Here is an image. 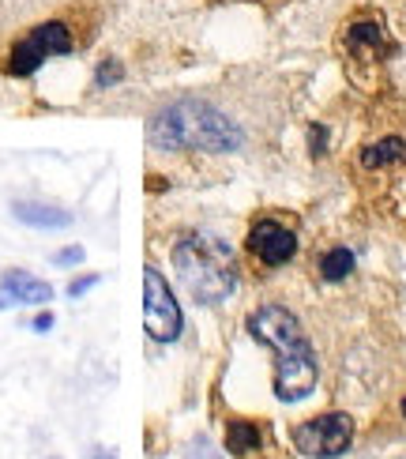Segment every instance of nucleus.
I'll return each instance as SVG.
<instances>
[{"label":"nucleus","instance_id":"nucleus-1","mask_svg":"<svg viewBox=\"0 0 406 459\" xmlns=\"http://www.w3.org/2000/svg\"><path fill=\"white\" fill-rule=\"evenodd\" d=\"M248 332L256 342L275 351V395L282 403H298L308 392L316 388V354L308 347L301 320L286 309V305H260V309L248 316Z\"/></svg>","mask_w":406,"mask_h":459},{"label":"nucleus","instance_id":"nucleus-2","mask_svg":"<svg viewBox=\"0 0 406 459\" xmlns=\"http://www.w3.org/2000/svg\"><path fill=\"white\" fill-rule=\"evenodd\" d=\"M147 140L154 151H211L229 155L245 143L238 121L203 99H177L147 125Z\"/></svg>","mask_w":406,"mask_h":459},{"label":"nucleus","instance_id":"nucleus-3","mask_svg":"<svg viewBox=\"0 0 406 459\" xmlns=\"http://www.w3.org/2000/svg\"><path fill=\"white\" fill-rule=\"evenodd\" d=\"M173 272L200 305H222L238 290V256L222 238L185 234L169 248Z\"/></svg>","mask_w":406,"mask_h":459},{"label":"nucleus","instance_id":"nucleus-4","mask_svg":"<svg viewBox=\"0 0 406 459\" xmlns=\"http://www.w3.org/2000/svg\"><path fill=\"white\" fill-rule=\"evenodd\" d=\"M72 49H75V38H72V30H68L65 19H46V23L30 27V30L12 46L4 68H8L12 75H34L46 61H53V56H68Z\"/></svg>","mask_w":406,"mask_h":459},{"label":"nucleus","instance_id":"nucleus-5","mask_svg":"<svg viewBox=\"0 0 406 459\" xmlns=\"http://www.w3.org/2000/svg\"><path fill=\"white\" fill-rule=\"evenodd\" d=\"M181 305L159 267H143V328L154 342H173L181 335Z\"/></svg>","mask_w":406,"mask_h":459},{"label":"nucleus","instance_id":"nucleus-6","mask_svg":"<svg viewBox=\"0 0 406 459\" xmlns=\"http://www.w3.org/2000/svg\"><path fill=\"white\" fill-rule=\"evenodd\" d=\"M354 441V418L342 414V411H332V414H316L301 422L294 429V445L298 452L313 455V459H335L350 448Z\"/></svg>","mask_w":406,"mask_h":459},{"label":"nucleus","instance_id":"nucleus-7","mask_svg":"<svg viewBox=\"0 0 406 459\" xmlns=\"http://www.w3.org/2000/svg\"><path fill=\"white\" fill-rule=\"evenodd\" d=\"M248 253H253L263 267H282V264L294 260L298 238L289 226H282L275 219H260V222H253V230H248Z\"/></svg>","mask_w":406,"mask_h":459},{"label":"nucleus","instance_id":"nucleus-8","mask_svg":"<svg viewBox=\"0 0 406 459\" xmlns=\"http://www.w3.org/2000/svg\"><path fill=\"white\" fill-rule=\"evenodd\" d=\"M342 42H346V53H350L354 61H361V65H380L384 56L392 53L388 30H384V23L376 15H358L354 23L346 27Z\"/></svg>","mask_w":406,"mask_h":459},{"label":"nucleus","instance_id":"nucleus-9","mask_svg":"<svg viewBox=\"0 0 406 459\" xmlns=\"http://www.w3.org/2000/svg\"><path fill=\"white\" fill-rule=\"evenodd\" d=\"M53 301V286L30 272H12L0 275V309H15V305H46Z\"/></svg>","mask_w":406,"mask_h":459},{"label":"nucleus","instance_id":"nucleus-10","mask_svg":"<svg viewBox=\"0 0 406 459\" xmlns=\"http://www.w3.org/2000/svg\"><path fill=\"white\" fill-rule=\"evenodd\" d=\"M12 215L19 222L34 226V230H65V226H72V212H65V207H53V204H38V200L12 204Z\"/></svg>","mask_w":406,"mask_h":459},{"label":"nucleus","instance_id":"nucleus-11","mask_svg":"<svg viewBox=\"0 0 406 459\" xmlns=\"http://www.w3.org/2000/svg\"><path fill=\"white\" fill-rule=\"evenodd\" d=\"M263 445V429L260 422H248V418H234L226 426V448L234 455H248V452H260Z\"/></svg>","mask_w":406,"mask_h":459},{"label":"nucleus","instance_id":"nucleus-12","mask_svg":"<svg viewBox=\"0 0 406 459\" xmlns=\"http://www.w3.org/2000/svg\"><path fill=\"white\" fill-rule=\"evenodd\" d=\"M406 162V140L388 136L380 143H369L361 151V166L365 169H384V166H402Z\"/></svg>","mask_w":406,"mask_h":459},{"label":"nucleus","instance_id":"nucleus-13","mask_svg":"<svg viewBox=\"0 0 406 459\" xmlns=\"http://www.w3.org/2000/svg\"><path fill=\"white\" fill-rule=\"evenodd\" d=\"M354 272V253L350 248H327V253L320 256V275L327 279V282H339V279H346Z\"/></svg>","mask_w":406,"mask_h":459},{"label":"nucleus","instance_id":"nucleus-14","mask_svg":"<svg viewBox=\"0 0 406 459\" xmlns=\"http://www.w3.org/2000/svg\"><path fill=\"white\" fill-rule=\"evenodd\" d=\"M53 264H56V267H75V264H83V245H68V248H61V253H53Z\"/></svg>","mask_w":406,"mask_h":459},{"label":"nucleus","instance_id":"nucleus-15","mask_svg":"<svg viewBox=\"0 0 406 459\" xmlns=\"http://www.w3.org/2000/svg\"><path fill=\"white\" fill-rule=\"evenodd\" d=\"M91 286H99V275H80V279H72V282H68V298H83Z\"/></svg>","mask_w":406,"mask_h":459},{"label":"nucleus","instance_id":"nucleus-16","mask_svg":"<svg viewBox=\"0 0 406 459\" xmlns=\"http://www.w3.org/2000/svg\"><path fill=\"white\" fill-rule=\"evenodd\" d=\"M30 328H34V332H49V328H53V313H49V309L38 313V316L30 320Z\"/></svg>","mask_w":406,"mask_h":459},{"label":"nucleus","instance_id":"nucleus-17","mask_svg":"<svg viewBox=\"0 0 406 459\" xmlns=\"http://www.w3.org/2000/svg\"><path fill=\"white\" fill-rule=\"evenodd\" d=\"M117 75H121V68L113 65V61H106L102 72H99V83H109V80H117Z\"/></svg>","mask_w":406,"mask_h":459},{"label":"nucleus","instance_id":"nucleus-18","mask_svg":"<svg viewBox=\"0 0 406 459\" xmlns=\"http://www.w3.org/2000/svg\"><path fill=\"white\" fill-rule=\"evenodd\" d=\"M324 140H327V136H324V128L316 125V128H313V155H320V151H324Z\"/></svg>","mask_w":406,"mask_h":459},{"label":"nucleus","instance_id":"nucleus-19","mask_svg":"<svg viewBox=\"0 0 406 459\" xmlns=\"http://www.w3.org/2000/svg\"><path fill=\"white\" fill-rule=\"evenodd\" d=\"M91 459H117V455H113L109 448H94V452H91Z\"/></svg>","mask_w":406,"mask_h":459},{"label":"nucleus","instance_id":"nucleus-20","mask_svg":"<svg viewBox=\"0 0 406 459\" xmlns=\"http://www.w3.org/2000/svg\"><path fill=\"white\" fill-rule=\"evenodd\" d=\"M253 4H282V0H253Z\"/></svg>","mask_w":406,"mask_h":459},{"label":"nucleus","instance_id":"nucleus-21","mask_svg":"<svg viewBox=\"0 0 406 459\" xmlns=\"http://www.w3.org/2000/svg\"><path fill=\"white\" fill-rule=\"evenodd\" d=\"M402 414H406V403H402Z\"/></svg>","mask_w":406,"mask_h":459},{"label":"nucleus","instance_id":"nucleus-22","mask_svg":"<svg viewBox=\"0 0 406 459\" xmlns=\"http://www.w3.org/2000/svg\"><path fill=\"white\" fill-rule=\"evenodd\" d=\"M49 459H56V455H49Z\"/></svg>","mask_w":406,"mask_h":459}]
</instances>
